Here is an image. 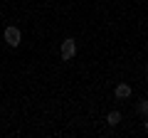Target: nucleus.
I'll use <instances>...</instances> for the list:
<instances>
[{
    "label": "nucleus",
    "instance_id": "2",
    "mask_svg": "<svg viewBox=\"0 0 148 138\" xmlns=\"http://www.w3.org/2000/svg\"><path fill=\"white\" fill-rule=\"evenodd\" d=\"M74 54H77V42H74L72 37H67L62 42V59L69 62V59H74Z\"/></svg>",
    "mask_w": 148,
    "mask_h": 138
},
{
    "label": "nucleus",
    "instance_id": "3",
    "mask_svg": "<svg viewBox=\"0 0 148 138\" xmlns=\"http://www.w3.org/2000/svg\"><path fill=\"white\" fill-rule=\"evenodd\" d=\"M114 94H116V99H128V96H131V86L128 84H119L116 89H114Z\"/></svg>",
    "mask_w": 148,
    "mask_h": 138
},
{
    "label": "nucleus",
    "instance_id": "7",
    "mask_svg": "<svg viewBox=\"0 0 148 138\" xmlns=\"http://www.w3.org/2000/svg\"><path fill=\"white\" fill-rule=\"evenodd\" d=\"M146 133H148V121H146Z\"/></svg>",
    "mask_w": 148,
    "mask_h": 138
},
{
    "label": "nucleus",
    "instance_id": "6",
    "mask_svg": "<svg viewBox=\"0 0 148 138\" xmlns=\"http://www.w3.org/2000/svg\"><path fill=\"white\" fill-rule=\"evenodd\" d=\"M146 81H148V69H146Z\"/></svg>",
    "mask_w": 148,
    "mask_h": 138
},
{
    "label": "nucleus",
    "instance_id": "5",
    "mask_svg": "<svg viewBox=\"0 0 148 138\" xmlns=\"http://www.w3.org/2000/svg\"><path fill=\"white\" fill-rule=\"evenodd\" d=\"M106 121H109L111 126H116V123H121V113H119V111H111L109 116H106Z\"/></svg>",
    "mask_w": 148,
    "mask_h": 138
},
{
    "label": "nucleus",
    "instance_id": "1",
    "mask_svg": "<svg viewBox=\"0 0 148 138\" xmlns=\"http://www.w3.org/2000/svg\"><path fill=\"white\" fill-rule=\"evenodd\" d=\"M20 40H22L20 30H17L15 25H8V27H5V42L10 44V47H17V44H20Z\"/></svg>",
    "mask_w": 148,
    "mask_h": 138
},
{
    "label": "nucleus",
    "instance_id": "4",
    "mask_svg": "<svg viewBox=\"0 0 148 138\" xmlns=\"http://www.w3.org/2000/svg\"><path fill=\"white\" fill-rule=\"evenodd\" d=\"M136 111L141 113V116H148V99H141L136 104Z\"/></svg>",
    "mask_w": 148,
    "mask_h": 138
}]
</instances>
